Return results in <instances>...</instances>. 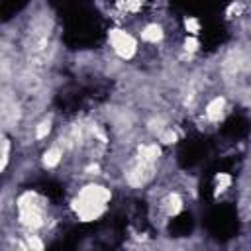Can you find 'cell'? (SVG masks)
I'll use <instances>...</instances> for the list:
<instances>
[{"mask_svg": "<svg viewBox=\"0 0 251 251\" xmlns=\"http://www.w3.org/2000/svg\"><path fill=\"white\" fill-rule=\"evenodd\" d=\"M108 200H110L108 188H104L100 184H88L78 192V196L75 200V210H76L78 218H82L84 222L96 220L106 210Z\"/></svg>", "mask_w": 251, "mask_h": 251, "instance_id": "1", "label": "cell"}, {"mask_svg": "<svg viewBox=\"0 0 251 251\" xmlns=\"http://www.w3.org/2000/svg\"><path fill=\"white\" fill-rule=\"evenodd\" d=\"M110 43H112L114 51L120 57H124V59H129L135 53V41H133V37L129 33L122 31V29L110 31Z\"/></svg>", "mask_w": 251, "mask_h": 251, "instance_id": "2", "label": "cell"}, {"mask_svg": "<svg viewBox=\"0 0 251 251\" xmlns=\"http://www.w3.org/2000/svg\"><path fill=\"white\" fill-rule=\"evenodd\" d=\"M49 129H51V122H49V120L41 122V124L37 126V129H35V137H37V139H43V137L49 133Z\"/></svg>", "mask_w": 251, "mask_h": 251, "instance_id": "8", "label": "cell"}, {"mask_svg": "<svg viewBox=\"0 0 251 251\" xmlns=\"http://www.w3.org/2000/svg\"><path fill=\"white\" fill-rule=\"evenodd\" d=\"M61 157H63L61 149H59V147H51V149H49V151L43 155V163H45V167L53 169V167H57V165H59Z\"/></svg>", "mask_w": 251, "mask_h": 251, "instance_id": "5", "label": "cell"}, {"mask_svg": "<svg viewBox=\"0 0 251 251\" xmlns=\"http://www.w3.org/2000/svg\"><path fill=\"white\" fill-rule=\"evenodd\" d=\"M180 208H182L180 198L178 196H169V200H167V212L169 214H176Z\"/></svg>", "mask_w": 251, "mask_h": 251, "instance_id": "6", "label": "cell"}, {"mask_svg": "<svg viewBox=\"0 0 251 251\" xmlns=\"http://www.w3.org/2000/svg\"><path fill=\"white\" fill-rule=\"evenodd\" d=\"M10 155V143H8V139H4L2 141V169H6V165H8V157Z\"/></svg>", "mask_w": 251, "mask_h": 251, "instance_id": "9", "label": "cell"}, {"mask_svg": "<svg viewBox=\"0 0 251 251\" xmlns=\"http://www.w3.org/2000/svg\"><path fill=\"white\" fill-rule=\"evenodd\" d=\"M159 139H161L163 143H175V141H176V133H175L171 127H165V129L159 133Z\"/></svg>", "mask_w": 251, "mask_h": 251, "instance_id": "7", "label": "cell"}, {"mask_svg": "<svg viewBox=\"0 0 251 251\" xmlns=\"http://www.w3.org/2000/svg\"><path fill=\"white\" fill-rule=\"evenodd\" d=\"M161 37H163V29H161V25H157V24H149V25L143 27V31H141V39H145V41H149V43H157V41H161Z\"/></svg>", "mask_w": 251, "mask_h": 251, "instance_id": "4", "label": "cell"}, {"mask_svg": "<svg viewBox=\"0 0 251 251\" xmlns=\"http://www.w3.org/2000/svg\"><path fill=\"white\" fill-rule=\"evenodd\" d=\"M184 25H186V29H188L190 33H198V22H196L194 18H186Z\"/></svg>", "mask_w": 251, "mask_h": 251, "instance_id": "10", "label": "cell"}, {"mask_svg": "<svg viewBox=\"0 0 251 251\" xmlns=\"http://www.w3.org/2000/svg\"><path fill=\"white\" fill-rule=\"evenodd\" d=\"M224 108H226V100L222 96H216L214 100H210V104L206 106V118L212 120V122H218L224 114Z\"/></svg>", "mask_w": 251, "mask_h": 251, "instance_id": "3", "label": "cell"}]
</instances>
